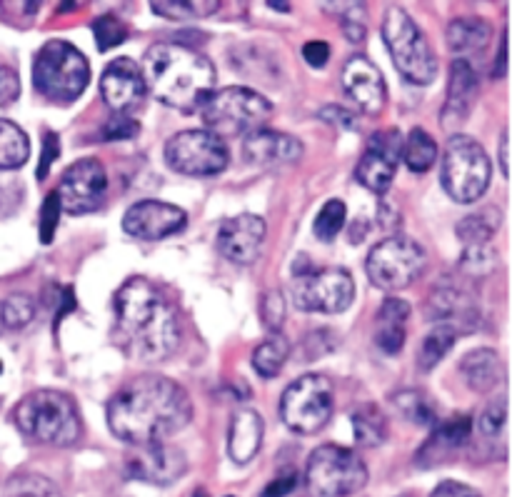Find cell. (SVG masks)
Returning a JSON list of instances; mask_svg holds the SVG:
<instances>
[{"instance_id":"1","label":"cell","mask_w":512,"mask_h":497,"mask_svg":"<svg viewBox=\"0 0 512 497\" xmlns=\"http://www.w3.org/2000/svg\"><path fill=\"white\" fill-rule=\"evenodd\" d=\"M193 418V403L173 380L140 375L125 383L108 403L110 433L130 445L158 443L180 433Z\"/></svg>"},{"instance_id":"2","label":"cell","mask_w":512,"mask_h":497,"mask_svg":"<svg viewBox=\"0 0 512 497\" xmlns=\"http://www.w3.org/2000/svg\"><path fill=\"white\" fill-rule=\"evenodd\" d=\"M113 340L128 358L158 363L180 345V320L148 278L125 280L115 293Z\"/></svg>"},{"instance_id":"3","label":"cell","mask_w":512,"mask_h":497,"mask_svg":"<svg viewBox=\"0 0 512 497\" xmlns=\"http://www.w3.org/2000/svg\"><path fill=\"white\" fill-rule=\"evenodd\" d=\"M145 90L153 93L155 100L175 110L200 108L213 95L215 65L198 50L178 43H158L143 55Z\"/></svg>"},{"instance_id":"4","label":"cell","mask_w":512,"mask_h":497,"mask_svg":"<svg viewBox=\"0 0 512 497\" xmlns=\"http://www.w3.org/2000/svg\"><path fill=\"white\" fill-rule=\"evenodd\" d=\"M13 420L25 438L53 448H68L78 443L83 433L78 408L60 390H35L25 395L15 408Z\"/></svg>"},{"instance_id":"5","label":"cell","mask_w":512,"mask_h":497,"mask_svg":"<svg viewBox=\"0 0 512 497\" xmlns=\"http://www.w3.org/2000/svg\"><path fill=\"white\" fill-rule=\"evenodd\" d=\"M90 83L88 58L65 40H50L33 60V85L53 103H73Z\"/></svg>"},{"instance_id":"6","label":"cell","mask_w":512,"mask_h":497,"mask_svg":"<svg viewBox=\"0 0 512 497\" xmlns=\"http://www.w3.org/2000/svg\"><path fill=\"white\" fill-rule=\"evenodd\" d=\"M383 40L395 68L415 85H430L438 75V58L428 38L400 5H390L383 18Z\"/></svg>"},{"instance_id":"7","label":"cell","mask_w":512,"mask_h":497,"mask_svg":"<svg viewBox=\"0 0 512 497\" xmlns=\"http://www.w3.org/2000/svg\"><path fill=\"white\" fill-rule=\"evenodd\" d=\"M493 175V163L478 140L470 135H453L448 140L440 180L455 203H475L485 195Z\"/></svg>"},{"instance_id":"8","label":"cell","mask_w":512,"mask_h":497,"mask_svg":"<svg viewBox=\"0 0 512 497\" xmlns=\"http://www.w3.org/2000/svg\"><path fill=\"white\" fill-rule=\"evenodd\" d=\"M203 120L210 133L220 135H248L250 130L263 128L265 120L273 115V103L258 90L233 85L210 95L203 105Z\"/></svg>"},{"instance_id":"9","label":"cell","mask_w":512,"mask_h":497,"mask_svg":"<svg viewBox=\"0 0 512 497\" xmlns=\"http://www.w3.org/2000/svg\"><path fill=\"white\" fill-rule=\"evenodd\" d=\"M305 483L318 497H348L365 488L368 468L343 445H320L308 458Z\"/></svg>"},{"instance_id":"10","label":"cell","mask_w":512,"mask_h":497,"mask_svg":"<svg viewBox=\"0 0 512 497\" xmlns=\"http://www.w3.org/2000/svg\"><path fill=\"white\" fill-rule=\"evenodd\" d=\"M333 383L325 375L310 373L285 388L280 400V418L293 433H320L333 418Z\"/></svg>"},{"instance_id":"11","label":"cell","mask_w":512,"mask_h":497,"mask_svg":"<svg viewBox=\"0 0 512 497\" xmlns=\"http://www.w3.org/2000/svg\"><path fill=\"white\" fill-rule=\"evenodd\" d=\"M425 263H428V255L423 245L403 235H390L370 250L365 268L375 288L395 293L413 285L423 275Z\"/></svg>"},{"instance_id":"12","label":"cell","mask_w":512,"mask_h":497,"mask_svg":"<svg viewBox=\"0 0 512 497\" xmlns=\"http://www.w3.org/2000/svg\"><path fill=\"white\" fill-rule=\"evenodd\" d=\"M293 303L303 313L338 315L350 308L355 298L353 275L343 268H295Z\"/></svg>"},{"instance_id":"13","label":"cell","mask_w":512,"mask_h":497,"mask_svg":"<svg viewBox=\"0 0 512 497\" xmlns=\"http://www.w3.org/2000/svg\"><path fill=\"white\" fill-rule=\"evenodd\" d=\"M228 148L210 130H183L165 143V163L180 175L208 178L228 168Z\"/></svg>"},{"instance_id":"14","label":"cell","mask_w":512,"mask_h":497,"mask_svg":"<svg viewBox=\"0 0 512 497\" xmlns=\"http://www.w3.org/2000/svg\"><path fill=\"white\" fill-rule=\"evenodd\" d=\"M105 190H108V173L103 163L98 158H83L65 170L55 193L65 213L85 215L100 208Z\"/></svg>"},{"instance_id":"15","label":"cell","mask_w":512,"mask_h":497,"mask_svg":"<svg viewBox=\"0 0 512 497\" xmlns=\"http://www.w3.org/2000/svg\"><path fill=\"white\" fill-rule=\"evenodd\" d=\"M185 468H188L185 455L178 448L165 443V440L133 445L130 453L125 455V470H128L130 478L158 485V488H168V485L178 483L183 478Z\"/></svg>"},{"instance_id":"16","label":"cell","mask_w":512,"mask_h":497,"mask_svg":"<svg viewBox=\"0 0 512 497\" xmlns=\"http://www.w3.org/2000/svg\"><path fill=\"white\" fill-rule=\"evenodd\" d=\"M400 153H403V138L395 128L378 130L370 138L368 150L360 158L358 168H355V178L360 185L370 190V193L383 195L395 180V170H398Z\"/></svg>"},{"instance_id":"17","label":"cell","mask_w":512,"mask_h":497,"mask_svg":"<svg viewBox=\"0 0 512 497\" xmlns=\"http://www.w3.org/2000/svg\"><path fill=\"white\" fill-rule=\"evenodd\" d=\"M188 223L183 208L163 200H140L123 215V230L138 240H163L180 233Z\"/></svg>"},{"instance_id":"18","label":"cell","mask_w":512,"mask_h":497,"mask_svg":"<svg viewBox=\"0 0 512 497\" xmlns=\"http://www.w3.org/2000/svg\"><path fill=\"white\" fill-rule=\"evenodd\" d=\"M145 80L140 65L130 58H115L100 78V95L115 115H130L145 100Z\"/></svg>"},{"instance_id":"19","label":"cell","mask_w":512,"mask_h":497,"mask_svg":"<svg viewBox=\"0 0 512 497\" xmlns=\"http://www.w3.org/2000/svg\"><path fill=\"white\" fill-rule=\"evenodd\" d=\"M265 240V220L253 213H240L235 218L225 220L218 230V245L220 255L228 258L230 263L250 265L258 260L260 248Z\"/></svg>"},{"instance_id":"20","label":"cell","mask_w":512,"mask_h":497,"mask_svg":"<svg viewBox=\"0 0 512 497\" xmlns=\"http://www.w3.org/2000/svg\"><path fill=\"white\" fill-rule=\"evenodd\" d=\"M343 88L348 98L358 105L363 113L380 115L388 103V88L378 65L370 63L363 55H355L343 68Z\"/></svg>"},{"instance_id":"21","label":"cell","mask_w":512,"mask_h":497,"mask_svg":"<svg viewBox=\"0 0 512 497\" xmlns=\"http://www.w3.org/2000/svg\"><path fill=\"white\" fill-rule=\"evenodd\" d=\"M303 155V143L288 133L273 128H255L243 140V158L248 165L270 168V165H288Z\"/></svg>"},{"instance_id":"22","label":"cell","mask_w":512,"mask_h":497,"mask_svg":"<svg viewBox=\"0 0 512 497\" xmlns=\"http://www.w3.org/2000/svg\"><path fill=\"white\" fill-rule=\"evenodd\" d=\"M263 443V418L258 410L240 408L230 420L228 455L235 465H248Z\"/></svg>"},{"instance_id":"23","label":"cell","mask_w":512,"mask_h":497,"mask_svg":"<svg viewBox=\"0 0 512 497\" xmlns=\"http://www.w3.org/2000/svg\"><path fill=\"white\" fill-rule=\"evenodd\" d=\"M475 95H478V75H475L473 65L468 60H455L453 68H450V85L443 110V123L450 125V120L460 123L468 115Z\"/></svg>"},{"instance_id":"24","label":"cell","mask_w":512,"mask_h":497,"mask_svg":"<svg viewBox=\"0 0 512 497\" xmlns=\"http://www.w3.org/2000/svg\"><path fill=\"white\" fill-rule=\"evenodd\" d=\"M410 318V305L400 298H388L380 305L375 320V345L385 355H398L405 345V320Z\"/></svg>"},{"instance_id":"25","label":"cell","mask_w":512,"mask_h":497,"mask_svg":"<svg viewBox=\"0 0 512 497\" xmlns=\"http://www.w3.org/2000/svg\"><path fill=\"white\" fill-rule=\"evenodd\" d=\"M470 433H473V418L468 415H458V418L448 420V423L438 425L433 430V438L423 445L418 460H425V465H435L440 460H448L460 445L468 443Z\"/></svg>"},{"instance_id":"26","label":"cell","mask_w":512,"mask_h":497,"mask_svg":"<svg viewBox=\"0 0 512 497\" xmlns=\"http://www.w3.org/2000/svg\"><path fill=\"white\" fill-rule=\"evenodd\" d=\"M460 370H463L465 383L478 393H488L503 383V360L490 348H480L465 355Z\"/></svg>"},{"instance_id":"27","label":"cell","mask_w":512,"mask_h":497,"mask_svg":"<svg viewBox=\"0 0 512 497\" xmlns=\"http://www.w3.org/2000/svg\"><path fill=\"white\" fill-rule=\"evenodd\" d=\"M475 315V305L470 300V295H465L460 288H440L438 293L430 298V318L438 320L440 325H450V328H458L463 320H470Z\"/></svg>"},{"instance_id":"28","label":"cell","mask_w":512,"mask_h":497,"mask_svg":"<svg viewBox=\"0 0 512 497\" xmlns=\"http://www.w3.org/2000/svg\"><path fill=\"white\" fill-rule=\"evenodd\" d=\"M490 40V25L478 15H468V18H458L448 25V45L455 53H465V50H480L485 48Z\"/></svg>"},{"instance_id":"29","label":"cell","mask_w":512,"mask_h":497,"mask_svg":"<svg viewBox=\"0 0 512 497\" xmlns=\"http://www.w3.org/2000/svg\"><path fill=\"white\" fill-rule=\"evenodd\" d=\"M30 158V140L13 120L0 118V170H18Z\"/></svg>"},{"instance_id":"30","label":"cell","mask_w":512,"mask_h":497,"mask_svg":"<svg viewBox=\"0 0 512 497\" xmlns=\"http://www.w3.org/2000/svg\"><path fill=\"white\" fill-rule=\"evenodd\" d=\"M403 160L413 173H428L438 158V143L433 135L423 128H413L403 140Z\"/></svg>"},{"instance_id":"31","label":"cell","mask_w":512,"mask_h":497,"mask_svg":"<svg viewBox=\"0 0 512 497\" xmlns=\"http://www.w3.org/2000/svg\"><path fill=\"white\" fill-rule=\"evenodd\" d=\"M290 358V343L280 333H270L253 353V368L260 378H275Z\"/></svg>"},{"instance_id":"32","label":"cell","mask_w":512,"mask_h":497,"mask_svg":"<svg viewBox=\"0 0 512 497\" xmlns=\"http://www.w3.org/2000/svg\"><path fill=\"white\" fill-rule=\"evenodd\" d=\"M393 403L410 423L420 425V428H435V405L430 403L428 395L418 393V390H400L393 395Z\"/></svg>"},{"instance_id":"33","label":"cell","mask_w":512,"mask_h":497,"mask_svg":"<svg viewBox=\"0 0 512 497\" xmlns=\"http://www.w3.org/2000/svg\"><path fill=\"white\" fill-rule=\"evenodd\" d=\"M350 420H353L358 445H365V448H378V445H383L385 418L380 415V410L375 405H363V408L350 415Z\"/></svg>"},{"instance_id":"34","label":"cell","mask_w":512,"mask_h":497,"mask_svg":"<svg viewBox=\"0 0 512 497\" xmlns=\"http://www.w3.org/2000/svg\"><path fill=\"white\" fill-rule=\"evenodd\" d=\"M455 338H458V330H453L450 325H438L428 333V338L420 345L418 365L420 370H433L440 360L448 355V350L453 348Z\"/></svg>"},{"instance_id":"35","label":"cell","mask_w":512,"mask_h":497,"mask_svg":"<svg viewBox=\"0 0 512 497\" xmlns=\"http://www.w3.org/2000/svg\"><path fill=\"white\" fill-rule=\"evenodd\" d=\"M218 8L220 3H213V0H155V3H150V10L155 15H163L170 20L205 18Z\"/></svg>"},{"instance_id":"36","label":"cell","mask_w":512,"mask_h":497,"mask_svg":"<svg viewBox=\"0 0 512 497\" xmlns=\"http://www.w3.org/2000/svg\"><path fill=\"white\" fill-rule=\"evenodd\" d=\"M500 225V215L495 210L468 215L458 223V238L468 245H485L495 235Z\"/></svg>"},{"instance_id":"37","label":"cell","mask_w":512,"mask_h":497,"mask_svg":"<svg viewBox=\"0 0 512 497\" xmlns=\"http://www.w3.org/2000/svg\"><path fill=\"white\" fill-rule=\"evenodd\" d=\"M3 497H63V495H60L58 485H55L53 480L35 473H23L8 480V485H5L3 490Z\"/></svg>"},{"instance_id":"38","label":"cell","mask_w":512,"mask_h":497,"mask_svg":"<svg viewBox=\"0 0 512 497\" xmlns=\"http://www.w3.org/2000/svg\"><path fill=\"white\" fill-rule=\"evenodd\" d=\"M345 215H348V210H345L343 200H328V203L320 208L318 218H315V223H313L315 238L323 240V243L335 240V235L343 230Z\"/></svg>"},{"instance_id":"39","label":"cell","mask_w":512,"mask_h":497,"mask_svg":"<svg viewBox=\"0 0 512 497\" xmlns=\"http://www.w3.org/2000/svg\"><path fill=\"white\" fill-rule=\"evenodd\" d=\"M0 315H3V325L8 330H23L33 323L35 318V303L33 298L23 293H15L0 305Z\"/></svg>"},{"instance_id":"40","label":"cell","mask_w":512,"mask_h":497,"mask_svg":"<svg viewBox=\"0 0 512 497\" xmlns=\"http://www.w3.org/2000/svg\"><path fill=\"white\" fill-rule=\"evenodd\" d=\"M93 35H95V43H98V50L100 53H105V50L123 43V40L128 38V30H125V25L120 23L115 15H100V18L93 23Z\"/></svg>"},{"instance_id":"41","label":"cell","mask_w":512,"mask_h":497,"mask_svg":"<svg viewBox=\"0 0 512 497\" xmlns=\"http://www.w3.org/2000/svg\"><path fill=\"white\" fill-rule=\"evenodd\" d=\"M505 425H508V400L498 398L480 415V433L485 438H500L505 433Z\"/></svg>"},{"instance_id":"42","label":"cell","mask_w":512,"mask_h":497,"mask_svg":"<svg viewBox=\"0 0 512 497\" xmlns=\"http://www.w3.org/2000/svg\"><path fill=\"white\" fill-rule=\"evenodd\" d=\"M260 320H263L265 328L270 333H280V325L285 320V300L278 290H270L263 295V303H260Z\"/></svg>"},{"instance_id":"43","label":"cell","mask_w":512,"mask_h":497,"mask_svg":"<svg viewBox=\"0 0 512 497\" xmlns=\"http://www.w3.org/2000/svg\"><path fill=\"white\" fill-rule=\"evenodd\" d=\"M460 265H463L468 273H475V275H485L490 273V270L495 268V253L488 248V243L485 245H468L463 253V260H460Z\"/></svg>"},{"instance_id":"44","label":"cell","mask_w":512,"mask_h":497,"mask_svg":"<svg viewBox=\"0 0 512 497\" xmlns=\"http://www.w3.org/2000/svg\"><path fill=\"white\" fill-rule=\"evenodd\" d=\"M60 200L58 193H48L43 200V208H40V243L48 245L53 243L55 228H58V218H60Z\"/></svg>"},{"instance_id":"45","label":"cell","mask_w":512,"mask_h":497,"mask_svg":"<svg viewBox=\"0 0 512 497\" xmlns=\"http://www.w3.org/2000/svg\"><path fill=\"white\" fill-rule=\"evenodd\" d=\"M365 3H348L343 10V33L353 43H363L365 23H363Z\"/></svg>"},{"instance_id":"46","label":"cell","mask_w":512,"mask_h":497,"mask_svg":"<svg viewBox=\"0 0 512 497\" xmlns=\"http://www.w3.org/2000/svg\"><path fill=\"white\" fill-rule=\"evenodd\" d=\"M138 135V123L130 115H113V120L103 125L105 140H128Z\"/></svg>"},{"instance_id":"47","label":"cell","mask_w":512,"mask_h":497,"mask_svg":"<svg viewBox=\"0 0 512 497\" xmlns=\"http://www.w3.org/2000/svg\"><path fill=\"white\" fill-rule=\"evenodd\" d=\"M18 95H20L18 73H15L13 68H5V65H0V105L13 103Z\"/></svg>"},{"instance_id":"48","label":"cell","mask_w":512,"mask_h":497,"mask_svg":"<svg viewBox=\"0 0 512 497\" xmlns=\"http://www.w3.org/2000/svg\"><path fill=\"white\" fill-rule=\"evenodd\" d=\"M60 155V140L55 133H45L43 138V158H40V165H38V178L45 180V175H48L50 170V163H55Z\"/></svg>"},{"instance_id":"49","label":"cell","mask_w":512,"mask_h":497,"mask_svg":"<svg viewBox=\"0 0 512 497\" xmlns=\"http://www.w3.org/2000/svg\"><path fill=\"white\" fill-rule=\"evenodd\" d=\"M303 58L305 63L313 65V68H323L330 60V45L325 43V40H310L303 48Z\"/></svg>"},{"instance_id":"50","label":"cell","mask_w":512,"mask_h":497,"mask_svg":"<svg viewBox=\"0 0 512 497\" xmlns=\"http://www.w3.org/2000/svg\"><path fill=\"white\" fill-rule=\"evenodd\" d=\"M295 485H298V475H295V470H285L280 478H275L273 483L263 490V497H285L293 493Z\"/></svg>"},{"instance_id":"51","label":"cell","mask_w":512,"mask_h":497,"mask_svg":"<svg viewBox=\"0 0 512 497\" xmlns=\"http://www.w3.org/2000/svg\"><path fill=\"white\" fill-rule=\"evenodd\" d=\"M430 497H480V493L470 488V485L458 483V480H445V483H440L438 488L433 490Z\"/></svg>"},{"instance_id":"52","label":"cell","mask_w":512,"mask_h":497,"mask_svg":"<svg viewBox=\"0 0 512 497\" xmlns=\"http://www.w3.org/2000/svg\"><path fill=\"white\" fill-rule=\"evenodd\" d=\"M320 115H323L325 120H330V123H338L343 130H355V125H358L355 115L350 113V110L340 108V105H328V108H323Z\"/></svg>"},{"instance_id":"53","label":"cell","mask_w":512,"mask_h":497,"mask_svg":"<svg viewBox=\"0 0 512 497\" xmlns=\"http://www.w3.org/2000/svg\"><path fill=\"white\" fill-rule=\"evenodd\" d=\"M505 68H508V35L503 33L500 38V48H498V60H495V78H503Z\"/></svg>"},{"instance_id":"54","label":"cell","mask_w":512,"mask_h":497,"mask_svg":"<svg viewBox=\"0 0 512 497\" xmlns=\"http://www.w3.org/2000/svg\"><path fill=\"white\" fill-rule=\"evenodd\" d=\"M500 170L503 175H508V130H503L500 135Z\"/></svg>"},{"instance_id":"55","label":"cell","mask_w":512,"mask_h":497,"mask_svg":"<svg viewBox=\"0 0 512 497\" xmlns=\"http://www.w3.org/2000/svg\"><path fill=\"white\" fill-rule=\"evenodd\" d=\"M270 8H275V10H280V13H288V10L290 8H293V5H290V3H273V0H270Z\"/></svg>"},{"instance_id":"56","label":"cell","mask_w":512,"mask_h":497,"mask_svg":"<svg viewBox=\"0 0 512 497\" xmlns=\"http://www.w3.org/2000/svg\"><path fill=\"white\" fill-rule=\"evenodd\" d=\"M193 497H208V495H205V490H198V493H195Z\"/></svg>"},{"instance_id":"57","label":"cell","mask_w":512,"mask_h":497,"mask_svg":"<svg viewBox=\"0 0 512 497\" xmlns=\"http://www.w3.org/2000/svg\"><path fill=\"white\" fill-rule=\"evenodd\" d=\"M3 330H5V325H3V315H0V335H3Z\"/></svg>"}]
</instances>
